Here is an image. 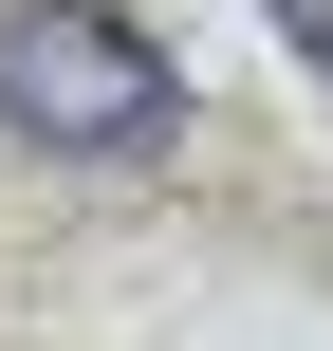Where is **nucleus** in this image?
<instances>
[{
	"label": "nucleus",
	"instance_id": "1",
	"mask_svg": "<svg viewBox=\"0 0 333 351\" xmlns=\"http://www.w3.org/2000/svg\"><path fill=\"white\" fill-rule=\"evenodd\" d=\"M167 111H185V56L148 19H111V0H19L0 19V130L19 148L130 167V148H167Z\"/></svg>",
	"mask_w": 333,
	"mask_h": 351
},
{
	"label": "nucleus",
	"instance_id": "2",
	"mask_svg": "<svg viewBox=\"0 0 333 351\" xmlns=\"http://www.w3.org/2000/svg\"><path fill=\"white\" fill-rule=\"evenodd\" d=\"M278 37H297V56H315V74H333V0H278Z\"/></svg>",
	"mask_w": 333,
	"mask_h": 351
}]
</instances>
